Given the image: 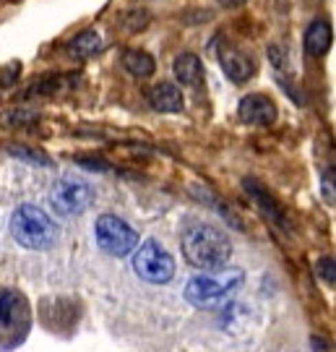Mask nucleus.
I'll return each instance as SVG.
<instances>
[{
	"label": "nucleus",
	"instance_id": "f257e3e1",
	"mask_svg": "<svg viewBox=\"0 0 336 352\" xmlns=\"http://www.w3.org/2000/svg\"><path fill=\"white\" fill-rule=\"evenodd\" d=\"M183 256L188 258V264H193L196 269L216 272L229 261L232 243L216 227L193 225L188 227L186 235H183Z\"/></svg>",
	"mask_w": 336,
	"mask_h": 352
},
{
	"label": "nucleus",
	"instance_id": "f03ea898",
	"mask_svg": "<svg viewBox=\"0 0 336 352\" xmlns=\"http://www.w3.org/2000/svg\"><path fill=\"white\" fill-rule=\"evenodd\" d=\"M11 235L19 245H24L29 251H45L58 240L60 230L47 212H42L39 206H32V204H24L11 217Z\"/></svg>",
	"mask_w": 336,
	"mask_h": 352
},
{
	"label": "nucleus",
	"instance_id": "7ed1b4c3",
	"mask_svg": "<svg viewBox=\"0 0 336 352\" xmlns=\"http://www.w3.org/2000/svg\"><path fill=\"white\" fill-rule=\"evenodd\" d=\"M245 274L240 269H216L212 274H199L188 282L186 300L196 308H214L232 298L240 285H243Z\"/></svg>",
	"mask_w": 336,
	"mask_h": 352
},
{
	"label": "nucleus",
	"instance_id": "20e7f679",
	"mask_svg": "<svg viewBox=\"0 0 336 352\" xmlns=\"http://www.w3.org/2000/svg\"><path fill=\"white\" fill-rule=\"evenodd\" d=\"M94 235H97L102 251L115 256V258H123L128 253H133V248L138 245L136 230L115 214H102L94 225Z\"/></svg>",
	"mask_w": 336,
	"mask_h": 352
},
{
	"label": "nucleus",
	"instance_id": "39448f33",
	"mask_svg": "<svg viewBox=\"0 0 336 352\" xmlns=\"http://www.w3.org/2000/svg\"><path fill=\"white\" fill-rule=\"evenodd\" d=\"M133 269L144 282L151 285H164L175 274L172 256L164 251L157 240H146L144 245H138L133 253Z\"/></svg>",
	"mask_w": 336,
	"mask_h": 352
},
{
	"label": "nucleus",
	"instance_id": "423d86ee",
	"mask_svg": "<svg viewBox=\"0 0 336 352\" xmlns=\"http://www.w3.org/2000/svg\"><path fill=\"white\" fill-rule=\"evenodd\" d=\"M91 204V186L76 177H63L50 190V206L60 217H76Z\"/></svg>",
	"mask_w": 336,
	"mask_h": 352
},
{
	"label": "nucleus",
	"instance_id": "0eeeda50",
	"mask_svg": "<svg viewBox=\"0 0 336 352\" xmlns=\"http://www.w3.org/2000/svg\"><path fill=\"white\" fill-rule=\"evenodd\" d=\"M237 115L248 126H269L276 120V104L266 94H248L240 100Z\"/></svg>",
	"mask_w": 336,
	"mask_h": 352
},
{
	"label": "nucleus",
	"instance_id": "6e6552de",
	"mask_svg": "<svg viewBox=\"0 0 336 352\" xmlns=\"http://www.w3.org/2000/svg\"><path fill=\"white\" fill-rule=\"evenodd\" d=\"M26 318V300L16 289H3L0 292V329L19 327V321Z\"/></svg>",
	"mask_w": 336,
	"mask_h": 352
},
{
	"label": "nucleus",
	"instance_id": "1a4fd4ad",
	"mask_svg": "<svg viewBox=\"0 0 336 352\" xmlns=\"http://www.w3.org/2000/svg\"><path fill=\"white\" fill-rule=\"evenodd\" d=\"M222 65L227 76L235 81V84H243V81H248L250 76L256 74V63H253V58L245 55L243 50H235V47H227L222 52Z\"/></svg>",
	"mask_w": 336,
	"mask_h": 352
},
{
	"label": "nucleus",
	"instance_id": "9d476101",
	"mask_svg": "<svg viewBox=\"0 0 336 352\" xmlns=\"http://www.w3.org/2000/svg\"><path fill=\"white\" fill-rule=\"evenodd\" d=\"M149 104L157 113H177L183 110V94L175 84L162 81L149 91Z\"/></svg>",
	"mask_w": 336,
	"mask_h": 352
},
{
	"label": "nucleus",
	"instance_id": "9b49d317",
	"mask_svg": "<svg viewBox=\"0 0 336 352\" xmlns=\"http://www.w3.org/2000/svg\"><path fill=\"white\" fill-rule=\"evenodd\" d=\"M175 78L180 84H186V87H199L201 78H203V65H201L199 55H193V52L177 55V60H175Z\"/></svg>",
	"mask_w": 336,
	"mask_h": 352
},
{
	"label": "nucleus",
	"instance_id": "f8f14e48",
	"mask_svg": "<svg viewBox=\"0 0 336 352\" xmlns=\"http://www.w3.org/2000/svg\"><path fill=\"white\" fill-rule=\"evenodd\" d=\"M331 39H334L331 26L326 24V21H313V24L308 26V32H305V47H308L311 55L321 58V55H326L328 47H331Z\"/></svg>",
	"mask_w": 336,
	"mask_h": 352
},
{
	"label": "nucleus",
	"instance_id": "ddd939ff",
	"mask_svg": "<svg viewBox=\"0 0 336 352\" xmlns=\"http://www.w3.org/2000/svg\"><path fill=\"white\" fill-rule=\"evenodd\" d=\"M123 65L138 78H149L154 74V58L144 50H125L123 52Z\"/></svg>",
	"mask_w": 336,
	"mask_h": 352
},
{
	"label": "nucleus",
	"instance_id": "4468645a",
	"mask_svg": "<svg viewBox=\"0 0 336 352\" xmlns=\"http://www.w3.org/2000/svg\"><path fill=\"white\" fill-rule=\"evenodd\" d=\"M100 47H102V37L94 32V29L76 34V37L71 39V45H68L71 55H76V58H89V55H94Z\"/></svg>",
	"mask_w": 336,
	"mask_h": 352
},
{
	"label": "nucleus",
	"instance_id": "2eb2a0df",
	"mask_svg": "<svg viewBox=\"0 0 336 352\" xmlns=\"http://www.w3.org/2000/svg\"><path fill=\"white\" fill-rule=\"evenodd\" d=\"M245 190H248V193L253 196V199H256V201L261 204V209H263L266 214H269L271 219H276L279 225H284V217L279 214V209L274 206V201H271V199H269V196H266V193H263V190L258 188V186H256L253 180H245Z\"/></svg>",
	"mask_w": 336,
	"mask_h": 352
},
{
	"label": "nucleus",
	"instance_id": "dca6fc26",
	"mask_svg": "<svg viewBox=\"0 0 336 352\" xmlns=\"http://www.w3.org/2000/svg\"><path fill=\"white\" fill-rule=\"evenodd\" d=\"M318 272H321V277H324V282H328V285H334V258H324V261L318 264Z\"/></svg>",
	"mask_w": 336,
	"mask_h": 352
},
{
	"label": "nucleus",
	"instance_id": "f3484780",
	"mask_svg": "<svg viewBox=\"0 0 336 352\" xmlns=\"http://www.w3.org/2000/svg\"><path fill=\"white\" fill-rule=\"evenodd\" d=\"M222 3L227 6V8H237V6H243L245 0H222Z\"/></svg>",
	"mask_w": 336,
	"mask_h": 352
}]
</instances>
